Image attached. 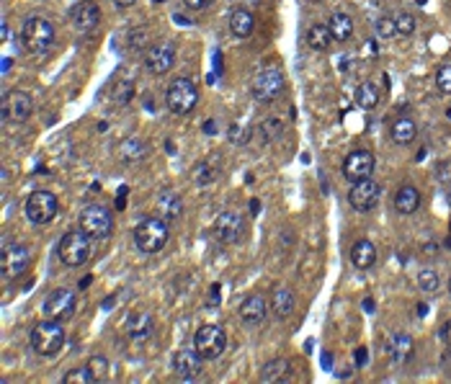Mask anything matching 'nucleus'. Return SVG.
I'll return each mask as SVG.
<instances>
[{"instance_id":"20","label":"nucleus","mask_w":451,"mask_h":384,"mask_svg":"<svg viewBox=\"0 0 451 384\" xmlns=\"http://www.w3.org/2000/svg\"><path fill=\"white\" fill-rule=\"evenodd\" d=\"M124 330H127L129 338H135V341H142L152 333V315L144 313V310H135V313H129L127 322H124Z\"/></svg>"},{"instance_id":"14","label":"nucleus","mask_w":451,"mask_h":384,"mask_svg":"<svg viewBox=\"0 0 451 384\" xmlns=\"http://www.w3.org/2000/svg\"><path fill=\"white\" fill-rule=\"evenodd\" d=\"M175 64V47L173 41H158L147 49L144 55V67L152 72V75H166L170 67Z\"/></svg>"},{"instance_id":"11","label":"nucleus","mask_w":451,"mask_h":384,"mask_svg":"<svg viewBox=\"0 0 451 384\" xmlns=\"http://www.w3.org/2000/svg\"><path fill=\"white\" fill-rule=\"evenodd\" d=\"M34 111V98L26 93V90H11L3 96V104H0V119L6 124H24Z\"/></svg>"},{"instance_id":"53","label":"nucleus","mask_w":451,"mask_h":384,"mask_svg":"<svg viewBox=\"0 0 451 384\" xmlns=\"http://www.w3.org/2000/svg\"><path fill=\"white\" fill-rule=\"evenodd\" d=\"M307 3H323V0H307Z\"/></svg>"},{"instance_id":"49","label":"nucleus","mask_w":451,"mask_h":384,"mask_svg":"<svg viewBox=\"0 0 451 384\" xmlns=\"http://www.w3.org/2000/svg\"><path fill=\"white\" fill-rule=\"evenodd\" d=\"M8 36H11V29H8V24L3 21V41H8Z\"/></svg>"},{"instance_id":"24","label":"nucleus","mask_w":451,"mask_h":384,"mask_svg":"<svg viewBox=\"0 0 451 384\" xmlns=\"http://www.w3.org/2000/svg\"><path fill=\"white\" fill-rule=\"evenodd\" d=\"M389 359L395 361V364H405V361H410L412 356V338L408 336V333H403V330H397L395 336L389 338Z\"/></svg>"},{"instance_id":"29","label":"nucleus","mask_w":451,"mask_h":384,"mask_svg":"<svg viewBox=\"0 0 451 384\" xmlns=\"http://www.w3.org/2000/svg\"><path fill=\"white\" fill-rule=\"evenodd\" d=\"M330 41H332V34L328 24H312L307 29V44L315 49V52H325V49L330 47Z\"/></svg>"},{"instance_id":"25","label":"nucleus","mask_w":451,"mask_h":384,"mask_svg":"<svg viewBox=\"0 0 451 384\" xmlns=\"http://www.w3.org/2000/svg\"><path fill=\"white\" fill-rule=\"evenodd\" d=\"M418 207H420V191L418 188L410 186V184L400 186V191H397V196H395L397 212H400V214H412Z\"/></svg>"},{"instance_id":"44","label":"nucleus","mask_w":451,"mask_h":384,"mask_svg":"<svg viewBox=\"0 0 451 384\" xmlns=\"http://www.w3.org/2000/svg\"><path fill=\"white\" fill-rule=\"evenodd\" d=\"M366 359H369V356H366V348H356V364L358 366H364Z\"/></svg>"},{"instance_id":"33","label":"nucleus","mask_w":451,"mask_h":384,"mask_svg":"<svg viewBox=\"0 0 451 384\" xmlns=\"http://www.w3.org/2000/svg\"><path fill=\"white\" fill-rule=\"evenodd\" d=\"M418 287H420V292H426V294H433L436 289H438V273H436L433 268H420Z\"/></svg>"},{"instance_id":"10","label":"nucleus","mask_w":451,"mask_h":384,"mask_svg":"<svg viewBox=\"0 0 451 384\" xmlns=\"http://www.w3.org/2000/svg\"><path fill=\"white\" fill-rule=\"evenodd\" d=\"M194 348H196L206 361L220 359L224 348H227V336L220 325H201L194 333Z\"/></svg>"},{"instance_id":"9","label":"nucleus","mask_w":451,"mask_h":384,"mask_svg":"<svg viewBox=\"0 0 451 384\" xmlns=\"http://www.w3.org/2000/svg\"><path fill=\"white\" fill-rule=\"evenodd\" d=\"M24 209H26L29 222L41 227V224H49L57 217V212H60V201H57V196L52 191L39 188V191H34L32 196L26 199Z\"/></svg>"},{"instance_id":"32","label":"nucleus","mask_w":451,"mask_h":384,"mask_svg":"<svg viewBox=\"0 0 451 384\" xmlns=\"http://www.w3.org/2000/svg\"><path fill=\"white\" fill-rule=\"evenodd\" d=\"M356 104L361 106V109H366V111L377 109V104H379V90L374 88L372 83H361L356 90Z\"/></svg>"},{"instance_id":"7","label":"nucleus","mask_w":451,"mask_h":384,"mask_svg":"<svg viewBox=\"0 0 451 384\" xmlns=\"http://www.w3.org/2000/svg\"><path fill=\"white\" fill-rule=\"evenodd\" d=\"M21 41L32 55H41L55 44V26L49 24L47 18H29L21 29Z\"/></svg>"},{"instance_id":"15","label":"nucleus","mask_w":451,"mask_h":384,"mask_svg":"<svg viewBox=\"0 0 451 384\" xmlns=\"http://www.w3.org/2000/svg\"><path fill=\"white\" fill-rule=\"evenodd\" d=\"M374 173V155L366 150H356L351 152L349 158L343 160V176L349 178L351 184H356V181H366V178H372Z\"/></svg>"},{"instance_id":"28","label":"nucleus","mask_w":451,"mask_h":384,"mask_svg":"<svg viewBox=\"0 0 451 384\" xmlns=\"http://www.w3.org/2000/svg\"><path fill=\"white\" fill-rule=\"evenodd\" d=\"M289 361L286 359H274V361H269L266 366H263V371H261V382H266V384H278V382H286L289 379Z\"/></svg>"},{"instance_id":"26","label":"nucleus","mask_w":451,"mask_h":384,"mask_svg":"<svg viewBox=\"0 0 451 384\" xmlns=\"http://www.w3.org/2000/svg\"><path fill=\"white\" fill-rule=\"evenodd\" d=\"M230 29H232V34H235L238 39H248V36L253 34V29H255V16L250 13V11L238 8L230 16Z\"/></svg>"},{"instance_id":"18","label":"nucleus","mask_w":451,"mask_h":384,"mask_svg":"<svg viewBox=\"0 0 451 384\" xmlns=\"http://www.w3.org/2000/svg\"><path fill=\"white\" fill-rule=\"evenodd\" d=\"M70 21L80 34H88L98 26V21H101V11H98V6H95L93 0H80L78 6L70 11Z\"/></svg>"},{"instance_id":"48","label":"nucleus","mask_w":451,"mask_h":384,"mask_svg":"<svg viewBox=\"0 0 451 384\" xmlns=\"http://www.w3.org/2000/svg\"><path fill=\"white\" fill-rule=\"evenodd\" d=\"M11 64H13V60H11V57H3V72H8Z\"/></svg>"},{"instance_id":"22","label":"nucleus","mask_w":451,"mask_h":384,"mask_svg":"<svg viewBox=\"0 0 451 384\" xmlns=\"http://www.w3.org/2000/svg\"><path fill=\"white\" fill-rule=\"evenodd\" d=\"M147 142L144 139H140V137H129V139H124L119 147V158L121 163H127V165H137V163H142L144 158H147Z\"/></svg>"},{"instance_id":"2","label":"nucleus","mask_w":451,"mask_h":384,"mask_svg":"<svg viewBox=\"0 0 451 384\" xmlns=\"http://www.w3.org/2000/svg\"><path fill=\"white\" fill-rule=\"evenodd\" d=\"M57 253H60V261L70 268H80L90 261V253H93V245H90V235H86L83 230H70V233L62 235V240L57 245Z\"/></svg>"},{"instance_id":"27","label":"nucleus","mask_w":451,"mask_h":384,"mask_svg":"<svg viewBox=\"0 0 451 384\" xmlns=\"http://www.w3.org/2000/svg\"><path fill=\"white\" fill-rule=\"evenodd\" d=\"M328 26H330V34L335 41H349L351 34H354V18H351L349 13H341V11L332 13Z\"/></svg>"},{"instance_id":"46","label":"nucleus","mask_w":451,"mask_h":384,"mask_svg":"<svg viewBox=\"0 0 451 384\" xmlns=\"http://www.w3.org/2000/svg\"><path fill=\"white\" fill-rule=\"evenodd\" d=\"M204 132H206V135H214V132H217V121H206Z\"/></svg>"},{"instance_id":"35","label":"nucleus","mask_w":451,"mask_h":384,"mask_svg":"<svg viewBox=\"0 0 451 384\" xmlns=\"http://www.w3.org/2000/svg\"><path fill=\"white\" fill-rule=\"evenodd\" d=\"M377 34H379L382 39H392V36H397V24L392 16H382L377 18Z\"/></svg>"},{"instance_id":"52","label":"nucleus","mask_w":451,"mask_h":384,"mask_svg":"<svg viewBox=\"0 0 451 384\" xmlns=\"http://www.w3.org/2000/svg\"><path fill=\"white\" fill-rule=\"evenodd\" d=\"M114 302H116V296H109V299L103 302V310H109V307H111V304H114Z\"/></svg>"},{"instance_id":"54","label":"nucleus","mask_w":451,"mask_h":384,"mask_svg":"<svg viewBox=\"0 0 451 384\" xmlns=\"http://www.w3.org/2000/svg\"><path fill=\"white\" fill-rule=\"evenodd\" d=\"M449 294H451V279H449Z\"/></svg>"},{"instance_id":"39","label":"nucleus","mask_w":451,"mask_h":384,"mask_svg":"<svg viewBox=\"0 0 451 384\" xmlns=\"http://www.w3.org/2000/svg\"><path fill=\"white\" fill-rule=\"evenodd\" d=\"M397 24V36H410L412 32H415V18L410 16V13H400V16L395 18Z\"/></svg>"},{"instance_id":"19","label":"nucleus","mask_w":451,"mask_h":384,"mask_svg":"<svg viewBox=\"0 0 451 384\" xmlns=\"http://www.w3.org/2000/svg\"><path fill=\"white\" fill-rule=\"evenodd\" d=\"M269 315V307H266V299L261 294H250L245 302L240 304V317L245 325H261Z\"/></svg>"},{"instance_id":"43","label":"nucleus","mask_w":451,"mask_h":384,"mask_svg":"<svg viewBox=\"0 0 451 384\" xmlns=\"http://www.w3.org/2000/svg\"><path fill=\"white\" fill-rule=\"evenodd\" d=\"M183 3H186L191 11H204L212 6V0H183Z\"/></svg>"},{"instance_id":"31","label":"nucleus","mask_w":451,"mask_h":384,"mask_svg":"<svg viewBox=\"0 0 451 384\" xmlns=\"http://www.w3.org/2000/svg\"><path fill=\"white\" fill-rule=\"evenodd\" d=\"M415 135H418V127L408 116H403V119H397L392 124V139H395V144H410L415 139Z\"/></svg>"},{"instance_id":"3","label":"nucleus","mask_w":451,"mask_h":384,"mask_svg":"<svg viewBox=\"0 0 451 384\" xmlns=\"http://www.w3.org/2000/svg\"><path fill=\"white\" fill-rule=\"evenodd\" d=\"M284 72L276 62L263 64L261 70L255 72L253 83H250V90H253V98L261 101V104H271L274 98H278L284 93Z\"/></svg>"},{"instance_id":"41","label":"nucleus","mask_w":451,"mask_h":384,"mask_svg":"<svg viewBox=\"0 0 451 384\" xmlns=\"http://www.w3.org/2000/svg\"><path fill=\"white\" fill-rule=\"evenodd\" d=\"M220 284H214L212 289H209V296H206V302H204V307H209V310H217L220 307Z\"/></svg>"},{"instance_id":"16","label":"nucleus","mask_w":451,"mask_h":384,"mask_svg":"<svg viewBox=\"0 0 451 384\" xmlns=\"http://www.w3.org/2000/svg\"><path fill=\"white\" fill-rule=\"evenodd\" d=\"M379 193H382V188H379V184H374L372 178H366V181H356V184L351 186V191H349V204L356 212H369V209L379 201Z\"/></svg>"},{"instance_id":"13","label":"nucleus","mask_w":451,"mask_h":384,"mask_svg":"<svg viewBox=\"0 0 451 384\" xmlns=\"http://www.w3.org/2000/svg\"><path fill=\"white\" fill-rule=\"evenodd\" d=\"M204 356L196 351V348H181V351H175L173 356V371L181 376L183 382H194L201 376L204 371Z\"/></svg>"},{"instance_id":"21","label":"nucleus","mask_w":451,"mask_h":384,"mask_svg":"<svg viewBox=\"0 0 451 384\" xmlns=\"http://www.w3.org/2000/svg\"><path fill=\"white\" fill-rule=\"evenodd\" d=\"M297 307V299H294V292L289 287H276L274 289V296H271V310L276 315L278 320H286L289 315L294 313Z\"/></svg>"},{"instance_id":"45","label":"nucleus","mask_w":451,"mask_h":384,"mask_svg":"<svg viewBox=\"0 0 451 384\" xmlns=\"http://www.w3.org/2000/svg\"><path fill=\"white\" fill-rule=\"evenodd\" d=\"M137 0H114V6L116 8H129V6H135Z\"/></svg>"},{"instance_id":"50","label":"nucleus","mask_w":451,"mask_h":384,"mask_svg":"<svg viewBox=\"0 0 451 384\" xmlns=\"http://www.w3.org/2000/svg\"><path fill=\"white\" fill-rule=\"evenodd\" d=\"M250 212H253V214H258V212H261V207H258V199L250 201Z\"/></svg>"},{"instance_id":"4","label":"nucleus","mask_w":451,"mask_h":384,"mask_svg":"<svg viewBox=\"0 0 451 384\" xmlns=\"http://www.w3.org/2000/svg\"><path fill=\"white\" fill-rule=\"evenodd\" d=\"M78 227L86 235H90L93 240H106L114 233V217L101 204H88V207L80 209Z\"/></svg>"},{"instance_id":"42","label":"nucleus","mask_w":451,"mask_h":384,"mask_svg":"<svg viewBox=\"0 0 451 384\" xmlns=\"http://www.w3.org/2000/svg\"><path fill=\"white\" fill-rule=\"evenodd\" d=\"M438 338H441L443 343H446V345L451 348V320H446V322L441 325V330H438Z\"/></svg>"},{"instance_id":"38","label":"nucleus","mask_w":451,"mask_h":384,"mask_svg":"<svg viewBox=\"0 0 451 384\" xmlns=\"http://www.w3.org/2000/svg\"><path fill=\"white\" fill-rule=\"evenodd\" d=\"M436 88L446 93V96H451V64L438 67V72H436Z\"/></svg>"},{"instance_id":"51","label":"nucleus","mask_w":451,"mask_h":384,"mask_svg":"<svg viewBox=\"0 0 451 384\" xmlns=\"http://www.w3.org/2000/svg\"><path fill=\"white\" fill-rule=\"evenodd\" d=\"M364 310H366V313H374V302H372V299H366V302H364Z\"/></svg>"},{"instance_id":"8","label":"nucleus","mask_w":451,"mask_h":384,"mask_svg":"<svg viewBox=\"0 0 451 384\" xmlns=\"http://www.w3.org/2000/svg\"><path fill=\"white\" fill-rule=\"evenodd\" d=\"M29 261H32V253H29L24 242L6 240L3 248H0V276L6 281L18 279L29 268Z\"/></svg>"},{"instance_id":"12","label":"nucleus","mask_w":451,"mask_h":384,"mask_svg":"<svg viewBox=\"0 0 451 384\" xmlns=\"http://www.w3.org/2000/svg\"><path fill=\"white\" fill-rule=\"evenodd\" d=\"M75 310H78V294L72 289L60 287L44 299V317H49V320H70V317H75Z\"/></svg>"},{"instance_id":"36","label":"nucleus","mask_w":451,"mask_h":384,"mask_svg":"<svg viewBox=\"0 0 451 384\" xmlns=\"http://www.w3.org/2000/svg\"><path fill=\"white\" fill-rule=\"evenodd\" d=\"M261 132H263V139H266V142H271V139L281 137V132H284V124H281L278 119H266V121H261Z\"/></svg>"},{"instance_id":"40","label":"nucleus","mask_w":451,"mask_h":384,"mask_svg":"<svg viewBox=\"0 0 451 384\" xmlns=\"http://www.w3.org/2000/svg\"><path fill=\"white\" fill-rule=\"evenodd\" d=\"M212 178H214V173L209 170V165H206V163H201V165L196 168V173H194V181H196L198 186H206Z\"/></svg>"},{"instance_id":"17","label":"nucleus","mask_w":451,"mask_h":384,"mask_svg":"<svg viewBox=\"0 0 451 384\" xmlns=\"http://www.w3.org/2000/svg\"><path fill=\"white\" fill-rule=\"evenodd\" d=\"M243 230H245L243 217L235 214V212H222V214L217 217V222H214V235H217V240L224 242V245L238 242L240 238H243Z\"/></svg>"},{"instance_id":"30","label":"nucleus","mask_w":451,"mask_h":384,"mask_svg":"<svg viewBox=\"0 0 451 384\" xmlns=\"http://www.w3.org/2000/svg\"><path fill=\"white\" fill-rule=\"evenodd\" d=\"M160 212H163V219H178L183 214V199L173 191H163L160 193Z\"/></svg>"},{"instance_id":"47","label":"nucleus","mask_w":451,"mask_h":384,"mask_svg":"<svg viewBox=\"0 0 451 384\" xmlns=\"http://www.w3.org/2000/svg\"><path fill=\"white\" fill-rule=\"evenodd\" d=\"M423 256H436V245L431 242V245H423Z\"/></svg>"},{"instance_id":"1","label":"nucleus","mask_w":451,"mask_h":384,"mask_svg":"<svg viewBox=\"0 0 451 384\" xmlns=\"http://www.w3.org/2000/svg\"><path fill=\"white\" fill-rule=\"evenodd\" d=\"M168 238H170V227L163 217H144L135 227V245L142 253H160L166 248Z\"/></svg>"},{"instance_id":"5","label":"nucleus","mask_w":451,"mask_h":384,"mask_svg":"<svg viewBox=\"0 0 451 384\" xmlns=\"http://www.w3.org/2000/svg\"><path fill=\"white\" fill-rule=\"evenodd\" d=\"M65 345V330L60 320H41L36 328L32 330V348L39 356H55L62 351Z\"/></svg>"},{"instance_id":"23","label":"nucleus","mask_w":451,"mask_h":384,"mask_svg":"<svg viewBox=\"0 0 451 384\" xmlns=\"http://www.w3.org/2000/svg\"><path fill=\"white\" fill-rule=\"evenodd\" d=\"M351 263L356 266L358 271H369L374 263H377V248H374L372 240H358L354 248H351Z\"/></svg>"},{"instance_id":"34","label":"nucleus","mask_w":451,"mask_h":384,"mask_svg":"<svg viewBox=\"0 0 451 384\" xmlns=\"http://www.w3.org/2000/svg\"><path fill=\"white\" fill-rule=\"evenodd\" d=\"M65 384H93V374H90V369L88 366H80V369H70L67 374L62 376Z\"/></svg>"},{"instance_id":"6","label":"nucleus","mask_w":451,"mask_h":384,"mask_svg":"<svg viewBox=\"0 0 451 384\" xmlns=\"http://www.w3.org/2000/svg\"><path fill=\"white\" fill-rule=\"evenodd\" d=\"M166 104H168V109H170L173 114H178V116L191 114L198 104L196 83L191 81V78H175V81L168 85Z\"/></svg>"},{"instance_id":"37","label":"nucleus","mask_w":451,"mask_h":384,"mask_svg":"<svg viewBox=\"0 0 451 384\" xmlns=\"http://www.w3.org/2000/svg\"><path fill=\"white\" fill-rule=\"evenodd\" d=\"M88 369H90V374H93L95 382H101V379H106L109 361L103 359V356H90V361H88Z\"/></svg>"}]
</instances>
